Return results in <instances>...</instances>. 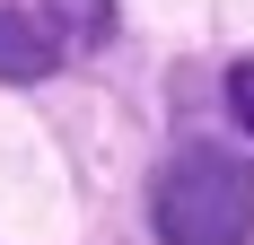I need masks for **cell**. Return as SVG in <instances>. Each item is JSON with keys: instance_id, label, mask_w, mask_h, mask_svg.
Returning a JSON list of instances; mask_svg holds the SVG:
<instances>
[{"instance_id": "obj_1", "label": "cell", "mask_w": 254, "mask_h": 245, "mask_svg": "<svg viewBox=\"0 0 254 245\" xmlns=\"http://www.w3.org/2000/svg\"><path fill=\"white\" fill-rule=\"evenodd\" d=\"M149 219L167 245H246L254 237V167L237 149H176L149 184Z\"/></svg>"}, {"instance_id": "obj_3", "label": "cell", "mask_w": 254, "mask_h": 245, "mask_svg": "<svg viewBox=\"0 0 254 245\" xmlns=\"http://www.w3.org/2000/svg\"><path fill=\"white\" fill-rule=\"evenodd\" d=\"M53 26H62V44H105V26H114V0H35Z\"/></svg>"}, {"instance_id": "obj_4", "label": "cell", "mask_w": 254, "mask_h": 245, "mask_svg": "<svg viewBox=\"0 0 254 245\" xmlns=\"http://www.w3.org/2000/svg\"><path fill=\"white\" fill-rule=\"evenodd\" d=\"M228 114L254 131V61H237V70H228Z\"/></svg>"}, {"instance_id": "obj_2", "label": "cell", "mask_w": 254, "mask_h": 245, "mask_svg": "<svg viewBox=\"0 0 254 245\" xmlns=\"http://www.w3.org/2000/svg\"><path fill=\"white\" fill-rule=\"evenodd\" d=\"M62 26L44 18V9H0V79H44L62 70Z\"/></svg>"}]
</instances>
